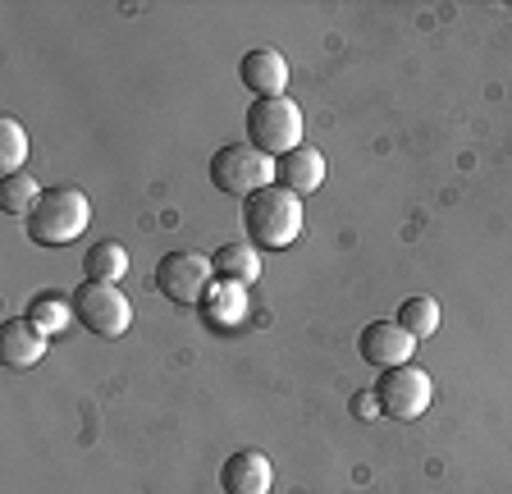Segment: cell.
I'll use <instances>...</instances> for the list:
<instances>
[{
    "label": "cell",
    "mask_w": 512,
    "mask_h": 494,
    "mask_svg": "<svg viewBox=\"0 0 512 494\" xmlns=\"http://www.w3.org/2000/svg\"><path fill=\"white\" fill-rule=\"evenodd\" d=\"M243 229L247 243L284 252V247H293L302 238V197L270 183V188H261L256 197L243 202Z\"/></svg>",
    "instance_id": "1"
},
{
    "label": "cell",
    "mask_w": 512,
    "mask_h": 494,
    "mask_svg": "<svg viewBox=\"0 0 512 494\" xmlns=\"http://www.w3.org/2000/svg\"><path fill=\"white\" fill-rule=\"evenodd\" d=\"M92 225V202L83 188H46L28 215V238L37 247H69Z\"/></svg>",
    "instance_id": "2"
},
{
    "label": "cell",
    "mask_w": 512,
    "mask_h": 494,
    "mask_svg": "<svg viewBox=\"0 0 512 494\" xmlns=\"http://www.w3.org/2000/svg\"><path fill=\"white\" fill-rule=\"evenodd\" d=\"M247 142L270 161L302 147V110L293 97H266L247 106Z\"/></svg>",
    "instance_id": "3"
},
{
    "label": "cell",
    "mask_w": 512,
    "mask_h": 494,
    "mask_svg": "<svg viewBox=\"0 0 512 494\" xmlns=\"http://www.w3.org/2000/svg\"><path fill=\"white\" fill-rule=\"evenodd\" d=\"M211 183L224 197H256L261 188L275 183V161L266 151H256L252 142H229L211 156Z\"/></svg>",
    "instance_id": "4"
},
{
    "label": "cell",
    "mask_w": 512,
    "mask_h": 494,
    "mask_svg": "<svg viewBox=\"0 0 512 494\" xmlns=\"http://www.w3.org/2000/svg\"><path fill=\"white\" fill-rule=\"evenodd\" d=\"M151 280H156L160 298L174 302V307H202V298L215 284V266L202 252L179 247V252H165V257L156 261V275H151Z\"/></svg>",
    "instance_id": "5"
},
{
    "label": "cell",
    "mask_w": 512,
    "mask_h": 494,
    "mask_svg": "<svg viewBox=\"0 0 512 494\" xmlns=\"http://www.w3.org/2000/svg\"><path fill=\"white\" fill-rule=\"evenodd\" d=\"M74 316L96 339H119V334H128V325H133V302L124 298L119 284L83 280L74 289Z\"/></svg>",
    "instance_id": "6"
},
{
    "label": "cell",
    "mask_w": 512,
    "mask_h": 494,
    "mask_svg": "<svg viewBox=\"0 0 512 494\" xmlns=\"http://www.w3.org/2000/svg\"><path fill=\"white\" fill-rule=\"evenodd\" d=\"M375 398H380V417L389 421H421L430 412V398H435V385L421 366H394V371H380L375 380Z\"/></svg>",
    "instance_id": "7"
},
{
    "label": "cell",
    "mask_w": 512,
    "mask_h": 494,
    "mask_svg": "<svg viewBox=\"0 0 512 494\" xmlns=\"http://www.w3.org/2000/svg\"><path fill=\"white\" fill-rule=\"evenodd\" d=\"M357 353H362L371 366H380V371H394V366L412 362L416 339L398 321H371L362 330V339H357Z\"/></svg>",
    "instance_id": "8"
},
{
    "label": "cell",
    "mask_w": 512,
    "mask_h": 494,
    "mask_svg": "<svg viewBox=\"0 0 512 494\" xmlns=\"http://www.w3.org/2000/svg\"><path fill=\"white\" fill-rule=\"evenodd\" d=\"M238 78H243L247 92H256V101L266 97H284L288 87V60L275 51V46H252L238 65Z\"/></svg>",
    "instance_id": "9"
},
{
    "label": "cell",
    "mask_w": 512,
    "mask_h": 494,
    "mask_svg": "<svg viewBox=\"0 0 512 494\" xmlns=\"http://www.w3.org/2000/svg\"><path fill=\"white\" fill-rule=\"evenodd\" d=\"M275 485V467L261 449H238L234 458H224L220 467V490L224 494H270Z\"/></svg>",
    "instance_id": "10"
},
{
    "label": "cell",
    "mask_w": 512,
    "mask_h": 494,
    "mask_svg": "<svg viewBox=\"0 0 512 494\" xmlns=\"http://www.w3.org/2000/svg\"><path fill=\"white\" fill-rule=\"evenodd\" d=\"M46 357V334L19 316V321H5L0 325V362L14 366V371H32V366Z\"/></svg>",
    "instance_id": "11"
},
{
    "label": "cell",
    "mask_w": 512,
    "mask_h": 494,
    "mask_svg": "<svg viewBox=\"0 0 512 494\" xmlns=\"http://www.w3.org/2000/svg\"><path fill=\"white\" fill-rule=\"evenodd\" d=\"M275 183L288 188V193H298V197H311L320 183H325V156L302 142L298 151H288V156L275 161Z\"/></svg>",
    "instance_id": "12"
},
{
    "label": "cell",
    "mask_w": 512,
    "mask_h": 494,
    "mask_svg": "<svg viewBox=\"0 0 512 494\" xmlns=\"http://www.w3.org/2000/svg\"><path fill=\"white\" fill-rule=\"evenodd\" d=\"M211 266H215V280H234V284H256L261 280V247L238 238V243H224L211 252Z\"/></svg>",
    "instance_id": "13"
},
{
    "label": "cell",
    "mask_w": 512,
    "mask_h": 494,
    "mask_svg": "<svg viewBox=\"0 0 512 494\" xmlns=\"http://www.w3.org/2000/svg\"><path fill=\"white\" fill-rule=\"evenodd\" d=\"M202 312H206V325H211V330H234V325H243V316H247V289L234 280H215L211 293L202 298Z\"/></svg>",
    "instance_id": "14"
},
{
    "label": "cell",
    "mask_w": 512,
    "mask_h": 494,
    "mask_svg": "<svg viewBox=\"0 0 512 494\" xmlns=\"http://www.w3.org/2000/svg\"><path fill=\"white\" fill-rule=\"evenodd\" d=\"M83 275L96 284H119L128 275V247L115 243V238H101V243L87 247L83 257Z\"/></svg>",
    "instance_id": "15"
},
{
    "label": "cell",
    "mask_w": 512,
    "mask_h": 494,
    "mask_svg": "<svg viewBox=\"0 0 512 494\" xmlns=\"http://www.w3.org/2000/svg\"><path fill=\"white\" fill-rule=\"evenodd\" d=\"M23 316H28L42 334H60L74 325V298H64V293H37Z\"/></svg>",
    "instance_id": "16"
},
{
    "label": "cell",
    "mask_w": 512,
    "mask_h": 494,
    "mask_svg": "<svg viewBox=\"0 0 512 494\" xmlns=\"http://www.w3.org/2000/svg\"><path fill=\"white\" fill-rule=\"evenodd\" d=\"M398 325H403L412 339H430V334L439 330V321H444V312H439V302L435 298H407L403 307H398L394 316Z\"/></svg>",
    "instance_id": "17"
},
{
    "label": "cell",
    "mask_w": 512,
    "mask_h": 494,
    "mask_svg": "<svg viewBox=\"0 0 512 494\" xmlns=\"http://www.w3.org/2000/svg\"><path fill=\"white\" fill-rule=\"evenodd\" d=\"M42 193H46V188H37L28 170H23V174H5V188H0V211H5V215H23V220H28L32 206L42 202Z\"/></svg>",
    "instance_id": "18"
},
{
    "label": "cell",
    "mask_w": 512,
    "mask_h": 494,
    "mask_svg": "<svg viewBox=\"0 0 512 494\" xmlns=\"http://www.w3.org/2000/svg\"><path fill=\"white\" fill-rule=\"evenodd\" d=\"M23 161H28V129L19 119H0V170L5 174H23Z\"/></svg>",
    "instance_id": "19"
},
{
    "label": "cell",
    "mask_w": 512,
    "mask_h": 494,
    "mask_svg": "<svg viewBox=\"0 0 512 494\" xmlns=\"http://www.w3.org/2000/svg\"><path fill=\"white\" fill-rule=\"evenodd\" d=\"M352 412H357L362 421H375V417H380V398H375V394H357V398H352Z\"/></svg>",
    "instance_id": "20"
}]
</instances>
